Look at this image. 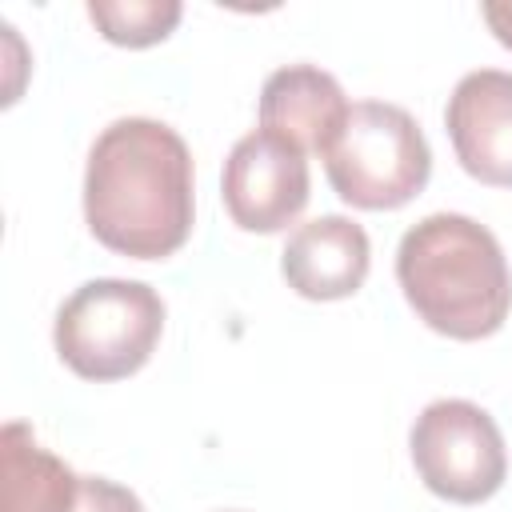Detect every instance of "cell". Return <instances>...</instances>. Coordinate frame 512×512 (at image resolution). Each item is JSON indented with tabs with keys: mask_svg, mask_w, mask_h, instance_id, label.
<instances>
[{
	"mask_svg": "<svg viewBox=\"0 0 512 512\" xmlns=\"http://www.w3.org/2000/svg\"><path fill=\"white\" fill-rule=\"evenodd\" d=\"M180 16V0H88V20L120 48H152L168 40Z\"/></svg>",
	"mask_w": 512,
	"mask_h": 512,
	"instance_id": "8fae6325",
	"label": "cell"
},
{
	"mask_svg": "<svg viewBox=\"0 0 512 512\" xmlns=\"http://www.w3.org/2000/svg\"><path fill=\"white\" fill-rule=\"evenodd\" d=\"M480 16H484L488 32L504 48H512V0H488V4H480Z\"/></svg>",
	"mask_w": 512,
	"mask_h": 512,
	"instance_id": "4fadbf2b",
	"label": "cell"
},
{
	"mask_svg": "<svg viewBox=\"0 0 512 512\" xmlns=\"http://www.w3.org/2000/svg\"><path fill=\"white\" fill-rule=\"evenodd\" d=\"M164 300L144 280H88L80 284L52 320L56 356L80 380H124L140 372L164 332Z\"/></svg>",
	"mask_w": 512,
	"mask_h": 512,
	"instance_id": "3957f363",
	"label": "cell"
},
{
	"mask_svg": "<svg viewBox=\"0 0 512 512\" xmlns=\"http://www.w3.org/2000/svg\"><path fill=\"white\" fill-rule=\"evenodd\" d=\"M192 152L152 116L112 120L88 148L84 224L116 256L164 260L184 248L196 216Z\"/></svg>",
	"mask_w": 512,
	"mask_h": 512,
	"instance_id": "6da1fadb",
	"label": "cell"
},
{
	"mask_svg": "<svg viewBox=\"0 0 512 512\" xmlns=\"http://www.w3.org/2000/svg\"><path fill=\"white\" fill-rule=\"evenodd\" d=\"M80 476L48 452L32 424L8 420L0 432V512H76Z\"/></svg>",
	"mask_w": 512,
	"mask_h": 512,
	"instance_id": "30bf717a",
	"label": "cell"
},
{
	"mask_svg": "<svg viewBox=\"0 0 512 512\" xmlns=\"http://www.w3.org/2000/svg\"><path fill=\"white\" fill-rule=\"evenodd\" d=\"M228 512H240V508H228Z\"/></svg>",
	"mask_w": 512,
	"mask_h": 512,
	"instance_id": "5bb4252c",
	"label": "cell"
},
{
	"mask_svg": "<svg viewBox=\"0 0 512 512\" xmlns=\"http://www.w3.org/2000/svg\"><path fill=\"white\" fill-rule=\"evenodd\" d=\"M408 452L424 488L452 504H484L508 476V452L496 420L472 400H432L408 432Z\"/></svg>",
	"mask_w": 512,
	"mask_h": 512,
	"instance_id": "5b68a950",
	"label": "cell"
},
{
	"mask_svg": "<svg viewBox=\"0 0 512 512\" xmlns=\"http://www.w3.org/2000/svg\"><path fill=\"white\" fill-rule=\"evenodd\" d=\"M372 268L368 232L352 216H312L296 224L280 252V276L304 300H348Z\"/></svg>",
	"mask_w": 512,
	"mask_h": 512,
	"instance_id": "ba28073f",
	"label": "cell"
},
{
	"mask_svg": "<svg viewBox=\"0 0 512 512\" xmlns=\"http://www.w3.org/2000/svg\"><path fill=\"white\" fill-rule=\"evenodd\" d=\"M348 108L352 104L344 100L340 80L316 64H284L260 88V128L288 140L304 156L328 152Z\"/></svg>",
	"mask_w": 512,
	"mask_h": 512,
	"instance_id": "9c48e42d",
	"label": "cell"
},
{
	"mask_svg": "<svg viewBox=\"0 0 512 512\" xmlns=\"http://www.w3.org/2000/svg\"><path fill=\"white\" fill-rule=\"evenodd\" d=\"M444 124L456 160L472 180L512 188V72L476 68L460 76L448 96Z\"/></svg>",
	"mask_w": 512,
	"mask_h": 512,
	"instance_id": "52a82bcc",
	"label": "cell"
},
{
	"mask_svg": "<svg viewBox=\"0 0 512 512\" xmlns=\"http://www.w3.org/2000/svg\"><path fill=\"white\" fill-rule=\"evenodd\" d=\"M308 188L312 180L304 152L264 128H252L232 144L220 176V192L232 224L260 236L296 224V216L308 204Z\"/></svg>",
	"mask_w": 512,
	"mask_h": 512,
	"instance_id": "8992f818",
	"label": "cell"
},
{
	"mask_svg": "<svg viewBox=\"0 0 512 512\" xmlns=\"http://www.w3.org/2000/svg\"><path fill=\"white\" fill-rule=\"evenodd\" d=\"M332 192L364 212H392L416 200L432 176V148L416 116L388 100L348 108L336 140L324 152Z\"/></svg>",
	"mask_w": 512,
	"mask_h": 512,
	"instance_id": "277c9868",
	"label": "cell"
},
{
	"mask_svg": "<svg viewBox=\"0 0 512 512\" xmlns=\"http://www.w3.org/2000/svg\"><path fill=\"white\" fill-rule=\"evenodd\" d=\"M76 512H144L140 496L108 476H80Z\"/></svg>",
	"mask_w": 512,
	"mask_h": 512,
	"instance_id": "7c38bea8",
	"label": "cell"
},
{
	"mask_svg": "<svg viewBox=\"0 0 512 512\" xmlns=\"http://www.w3.org/2000/svg\"><path fill=\"white\" fill-rule=\"evenodd\" d=\"M396 284L408 308L448 340H484L512 312V268L480 220L432 212L416 220L396 248Z\"/></svg>",
	"mask_w": 512,
	"mask_h": 512,
	"instance_id": "7a4b0ae2",
	"label": "cell"
}]
</instances>
